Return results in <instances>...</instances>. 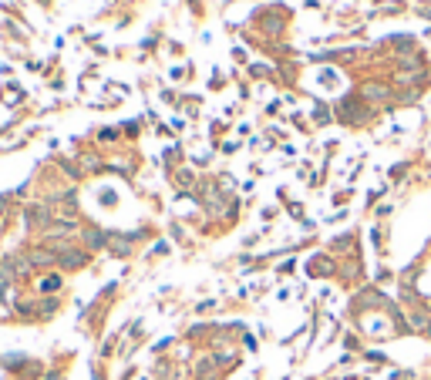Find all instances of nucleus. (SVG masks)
<instances>
[{"label": "nucleus", "mask_w": 431, "mask_h": 380, "mask_svg": "<svg viewBox=\"0 0 431 380\" xmlns=\"http://www.w3.org/2000/svg\"><path fill=\"white\" fill-rule=\"evenodd\" d=\"M337 118L340 122H347V125H361V122H368V108L361 111L354 98H347V101H340L337 105Z\"/></svg>", "instance_id": "nucleus-2"}, {"label": "nucleus", "mask_w": 431, "mask_h": 380, "mask_svg": "<svg viewBox=\"0 0 431 380\" xmlns=\"http://www.w3.org/2000/svg\"><path fill=\"white\" fill-rule=\"evenodd\" d=\"M51 222H54V205L51 202H34V205H27V226L44 232Z\"/></svg>", "instance_id": "nucleus-1"}, {"label": "nucleus", "mask_w": 431, "mask_h": 380, "mask_svg": "<svg viewBox=\"0 0 431 380\" xmlns=\"http://www.w3.org/2000/svg\"><path fill=\"white\" fill-rule=\"evenodd\" d=\"M216 367H219V364H216V357H202V360H199V364H196V377H209V380H213V374H216Z\"/></svg>", "instance_id": "nucleus-9"}, {"label": "nucleus", "mask_w": 431, "mask_h": 380, "mask_svg": "<svg viewBox=\"0 0 431 380\" xmlns=\"http://www.w3.org/2000/svg\"><path fill=\"white\" fill-rule=\"evenodd\" d=\"M357 98H361V101H374V105H381V101H387V98H391V91H387L385 84H361V88H357Z\"/></svg>", "instance_id": "nucleus-4"}, {"label": "nucleus", "mask_w": 431, "mask_h": 380, "mask_svg": "<svg viewBox=\"0 0 431 380\" xmlns=\"http://www.w3.org/2000/svg\"><path fill=\"white\" fill-rule=\"evenodd\" d=\"M85 262H88V249H68V253L58 256V266H61V270H81Z\"/></svg>", "instance_id": "nucleus-3"}, {"label": "nucleus", "mask_w": 431, "mask_h": 380, "mask_svg": "<svg viewBox=\"0 0 431 380\" xmlns=\"http://www.w3.org/2000/svg\"><path fill=\"white\" fill-rule=\"evenodd\" d=\"M428 336H431V327H428Z\"/></svg>", "instance_id": "nucleus-17"}, {"label": "nucleus", "mask_w": 431, "mask_h": 380, "mask_svg": "<svg viewBox=\"0 0 431 380\" xmlns=\"http://www.w3.org/2000/svg\"><path fill=\"white\" fill-rule=\"evenodd\" d=\"M41 380H61V374H58V370H51V374H44Z\"/></svg>", "instance_id": "nucleus-15"}, {"label": "nucleus", "mask_w": 431, "mask_h": 380, "mask_svg": "<svg viewBox=\"0 0 431 380\" xmlns=\"http://www.w3.org/2000/svg\"><path fill=\"white\" fill-rule=\"evenodd\" d=\"M7 202H11V198H7V196H0V213L7 209Z\"/></svg>", "instance_id": "nucleus-16"}, {"label": "nucleus", "mask_w": 431, "mask_h": 380, "mask_svg": "<svg viewBox=\"0 0 431 380\" xmlns=\"http://www.w3.org/2000/svg\"><path fill=\"white\" fill-rule=\"evenodd\" d=\"M310 273L313 276H327V273H334V262H330V259H313V262H310Z\"/></svg>", "instance_id": "nucleus-10"}, {"label": "nucleus", "mask_w": 431, "mask_h": 380, "mask_svg": "<svg viewBox=\"0 0 431 380\" xmlns=\"http://www.w3.org/2000/svg\"><path fill=\"white\" fill-rule=\"evenodd\" d=\"M81 239H85V249H105L111 243V236H108L105 229H85Z\"/></svg>", "instance_id": "nucleus-5"}, {"label": "nucleus", "mask_w": 431, "mask_h": 380, "mask_svg": "<svg viewBox=\"0 0 431 380\" xmlns=\"http://www.w3.org/2000/svg\"><path fill=\"white\" fill-rule=\"evenodd\" d=\"M58 286H61V276H44V279H41V289H44V293H54Z\"/></svg>", "instance_id": "nucleus-12"}, {"label": "nucleus", "mask_w": 431, "mask_h": 380, "mask_svg": "<svg viewBox=\"0 0 431 380\" xmlns=\"http://www.w3.org/2000/svg\"><path fill=\"white\" fill-rule=\"evenodd\" d=\"M81 162H85V168H88V172H92V168H101V162H98V158H92V155H85Z\"/></svg>", "instance_id": "nucleus-14"}, {"label": "nucleus", "mask_w": 431, "mask_h": 380, "mask_svg": "<svg viewBox=\"0 0 431 380\" xmlns=\"http://www.w3.org/2000/svg\"><path fill=\"white\" fill-rule=\"evenodd\" d=\"M431 327V317L425 313V310H411V330H418V334H428Z\"/></svg>", "instance_id": "nucleus-8"}, {"label": "nucleus", "mask_w": 431, "mask_h": 380, "mask_svg": "<svg viewBox=\"0 0 431 380\" xmlns=\"http://www.w3.org/2000/svg\"><path fill=\"white\" fill-rule=\"evenodd\" d=\"M132 239H139V236H111L108 249H111L115 256H128V253H132Z\"/></svg>", "instance_id": "nucleus-7"}, {"label": "nucleus", "mask_w": 431, "mask_h": 380, "mask_svg": "<svg viewBox=\"0 0 431 380\" xmlns=\"http://www.w3.org/2000/svg\"><path fill=\"white\" fill-rule=\"evenodd\" d=\"M418 81V71H401L398 75V84H415Z\"/></svg>", "instance_id": "nucleus-13"}, {"label": "nucleus", "mask_w": 431, "mask_h": 380, "mask_svg": "<svg viewBox=\"0 0 431 380\" xmlns=\"http://www.w3.org/2000/svg\"><path fill=\"white\" fill-rule=\"evenodd\" d=\"M354 249V236H340V239H334V253H351Z\"/></svg>", "instance_id": "nucleus-11"}, {"label": "nucleus", "mask_w": 431, "mask_h": 380, "mask_svg": "<svg viewBox=\"0 0 431 380\" xmlns=\"http://www.w3.org/2000/svg\"><path fill=\"white\" fill-rule=\"evenodd\" d=\"M27 259H31V266L34 270H41V266H58V253H51V249H41V246H37V249H31V253H27Z\"/></svg>", "instance_id": "nucleus-6"}]
</instances>
